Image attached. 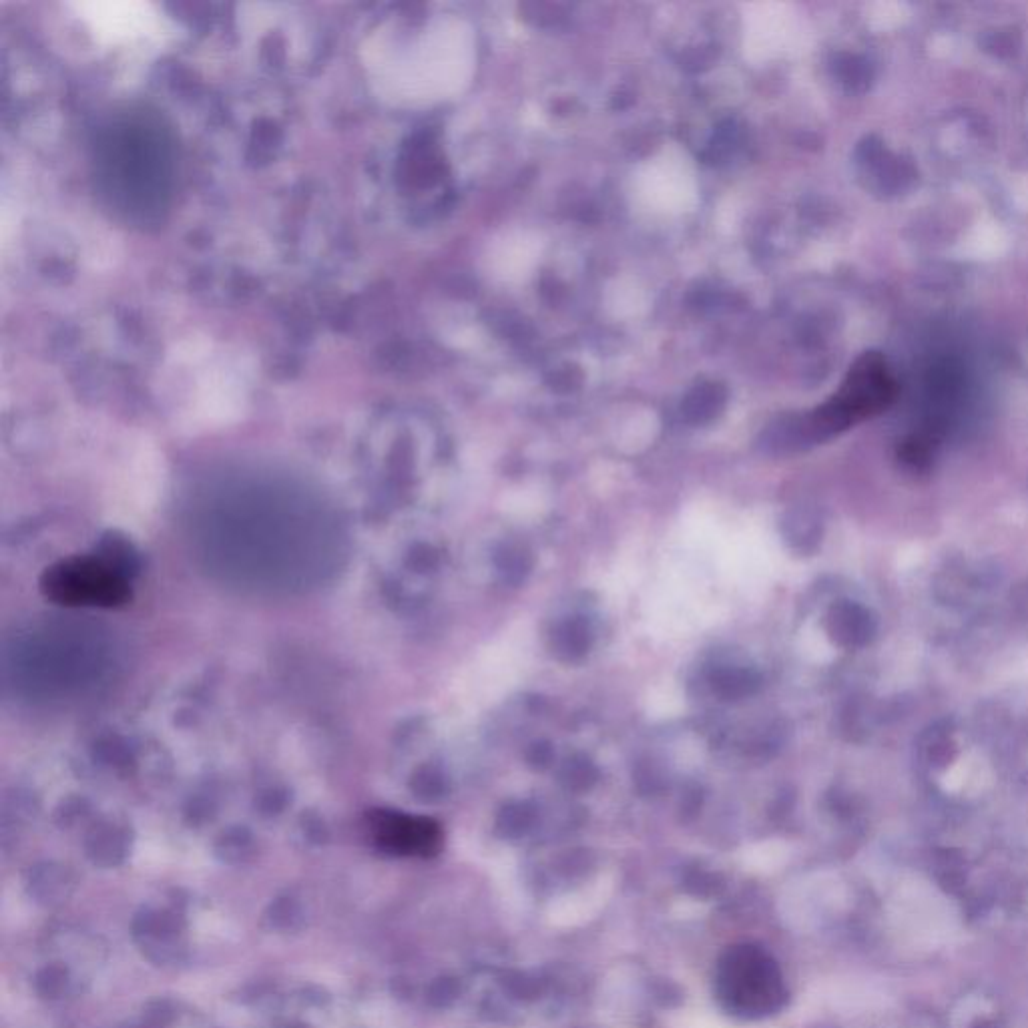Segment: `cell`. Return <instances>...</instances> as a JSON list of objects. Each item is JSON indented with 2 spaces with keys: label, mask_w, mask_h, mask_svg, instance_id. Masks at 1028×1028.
<instances>
[{
  "label": "cell",
  "mask_w": 1028,
  "mask_h": 1028,
  "mask_svg": "<svg viewBox=\"0 0 1028 1028\" xmlns=\"http://www.w3.org/2000/svg\"><path fill=\"white\" fill-rule=\"evenodd\" d=\"M715 994L733 1016L763 1018L778 1012L786 998L782 970L765 950L741 944L731 946L715 970Z\"/></svg>",
  "instance_id": "cell-1"
},
{
  "label": "cell",
  "mask_w": 1028,
  "mask_h": 1028,
  "mask_svg": "<svg viewBox=\"0 0 1028 1028\" xmlns=\"http://www.w3.org/2000/svg\"><path fill=\"white\" fill-rule=\"evenodd\" d=\"M898 394L892 370L876 352H868L850 368L840 390L812 414L814 434H834L858 420L886 410Z\"/></svg>",
  "instance_id": "cell-2"
},
{
  "label": "cell",
  "mask_w": 1028,
  "mask_h": 1028,
  "mask_svg": "<svg viewBox=\"0 0 1028 1028\" xmlns=\"http://www.w3.org/2000/svg\"><path fill=\"white\" fill-rule=\"evenodd\" d=\"M41 593L65 607L117 609L131 601L125 571L107 557H71L47 567Z\"/></svg>",
  "instance_id": "cell-3"
},
{
  "label": "cell",
  "mask_w": 1028,
  "mask_h": 1028,
  "mask_svg": "<svg viewBox=\"0 0 1028 1028\" xmlns=\"http://www.w3.org/2000/svg\"><path fill=\"white\" fill-rule=\"evenodd\" d=\"M368 828L376 846L388 854L428 858L442 848V830L430 818L374 810L368 816Z\"/></svg>",
  "instance_id": "cell-4"
},
{
  "label": "cell",
  "mask_w": 1028,
  "mask_h": 1028,
  "mask_svg": "<svg viewBox=\"0 0 1028 1028\" xmlns=\"http://www.w3.org/2000/svg\"><path fill=\"white\" fill-rule=\"evenodd\" d=\"M29 894L41 904H61L71 896V882L63 874H53L47 878V872L37 874L29 884Z\"/></svg>",
  "instance_id": "cell-5"
},
{
  "label": "cell",
  "mask_w": 1028,
  "mask_h": 1028,
  "mask_svg": "<svg viewBox=\"0 0 1028 1028\" xmlns=\"http://www.w3.org/2000/svg\"><path fill=\"white\" fill-rule=\"evenodd\" d=\"M266 922L270 924V928L274 930H280V932H290V930H298L304 922V910L300 906L298 900L286 896V898H278L266 912Z\"/></svg>",
  "instance_id": "cell-6"
},
{
  "label": "cell",
  "mask_w": 1028,
  "mask_h": 1028,
  "mask_svg": "<svg viewBox=\"0 0 1028 1028\" xmlns=\"http://www.w3.org/2000/svg\"><path fill=\"white\" fill-rule=\"evenodd\" d=\"M719 394H721L719 388L713 384H709L705 388H697L685 402V414L689 416V420L703 422L709 416H713L723 400Z\"/></svg>",
  "instance_id": "cell-7"
},
{
  "label": "cell",
  "mask_w": 1028,
  "mask_h": 1028,
  "mask_svg": "<svg viewBox=\"0 0 1028 1028\" xmlns=\"http://www.w3.org/2000/svg\"><path fill=\"white\" fill-rule=\"evenodd\" d=\"M69 986V972L63 966H47L35 976V990L43 998H61Z\"/></svg>",
  "instance_id": "cell-8"
},
{
  "label": "cell",
  "mask_w": 1028,
  "mask_h": 1028,
  "mask_svg": "<svg viewBox=\"0 0 1028 1028\" xmlns=\"http://www.w3.org/2000/svg\"><path fill=\"white\" fill-rule=\"evenodd\" d=\"M559 653H565L569 659L585 653L589 647V631L583 623H569L557 635Z\"/></svg>",
  "instance_id": "cell-9"
},
{
  "label": "cell",
  "mask_w": 1028,
  "mask_h": 1028,
  "mask_svg": "<svg viewBox=\"0 0 1028 1028\" xmlns=\"http://www.w3.org/2000/svg\"><path fill=\"white\" fill-rule=\"evenodd\" d=\"M755 685V681L749 677V673L745 671H737V669H725L721 671L715 679H713V687L719 689L723 695L727 697H735V695H743V693H749V689Z\"/></svg>",
  "instance_id": "cell-10"
},
{
  "label": "cell",
  "mask_w": 1028,
  "mask_h": 1028,
  "mask_svg": "<svg viewBox=\"0 0 1028 1028\" xmlns=\"http://www.w3.org/2000/svg\"><path fill=\"white\" fill-rule=\"evenodd\" d=\"M456 996V986L452 980L448 978H440L432 988H430V1000L432 1004L436 1006H444L448 1002H452Z\"/></svg>",
  "instance_id": "cell-11"
},
{
  "label": "cell",
  "mask_w": 1028,
  "mask_h": 1028,
  "mask_svg": "<svg viewBox=\"0 0 1028 1028\" xmlns=\"http://www.w3.org/2000/svg\"><path fill=\"white\" fill-rule=\"evenodd\" d=\"M288 1028H306V1026H302V1024H290Z\"/></svg>",
  "instance_id": "cell-12"
}]
</instances>
